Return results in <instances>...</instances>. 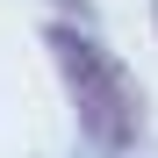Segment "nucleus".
I'll list each match as a JSON object with an SVG mask.
<instances>
[{"mask_svg":"<svg viewBox=\"0 0 158 158\" xmlns=\"http://www.w3.org/2000/svg\"><path fill=\"white\" fill-rule=\"evenodd\" d=\"M43 50H50V65H58L65 94H72V115H79V129H86V144L101 158H115V151H129L144 137V86H137V72L86 22H50Z\"/></svg>","mask_w":158,"mask_h":158,"instance_id":"1","label":"nucleus"},{"mask_svg":"<svg viewBox=\"0 0 158 158\" xmlns=\"http://www.w3.org/2000/svg\"><path fill=\"white\" fill-rule=\"evenodd\" d=\"M151 15H158V0H151Z\"/></svg>","mask_w":158,"mask_h":158,"instance_id":"3","label":"nucleus"},{"mask_svg":"<svg viewBox=\"0 0 158 158\" xmlns=\"http://www.w3.org/2000/svg\"><path fill=\"white\" fill-rule=\"evenodd\" d=\"M65 15H79V22H94V0H58Z\"/></svg>","mask_w":158,"mask_h":158,"instance_id":"2","label":"nucleus"}]
</instances>
